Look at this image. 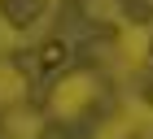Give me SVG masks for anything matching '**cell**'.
Masks as SVG:
<instances>
[{"label":"cell","mask_w":153,"mask_h":139,"mask_svg":"<svg viewBox=\"0 0 153 139\" xmlns=\"http://www.w3.org/2000/svg\"><path fill=\"white\" fill-rule=\"evenodd\" d=\"M66 57H70V52H66L61 39H44V44H39V70H44V74L61 70V65H66Z\"/></svg>","instance_id":"1"}]
</instances>
